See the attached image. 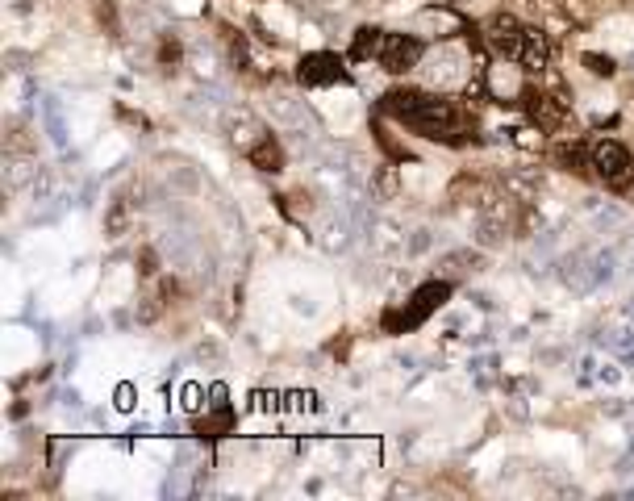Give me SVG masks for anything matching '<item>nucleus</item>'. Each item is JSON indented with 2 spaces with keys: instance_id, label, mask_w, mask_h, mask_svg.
I'll return each instance as SVG.
<instances>
[{
  "instance_id": "nucleus-14",
  "label": "nucleus",
  "mask_w": 634,
  "mask_h": 501,
  "mask_svg": "<svg viewBox=\"0 0 634 501\" xmlns=\"http://www.w3.org/2000/svg\"><path fill=\"white\" fill-rule=\"evenodd\" d=\"M555 164L568 167V172H584V167H592V151H584L581 142H563L555 151Z\"/></svg>"
},
{
  "instance_id": "nucleus-21",
  "label": "nucleus",
  "mask_w": 634,
  "mask_h": 501,
  "mask_svg": "<svg viewBox=\"0 0 634 501\" xmlns=\"http://www.w3.org/2000/svg\"><path fill=\"white\" fill-rule=\"evenodd\" d=\"M431 247V239H426V230H418V239H413V250H426Z\"/></svg>"
},
{
  "instance_id": "nucleus-10",
  "label": "nucleus",
  "mask_w": 634,
  "mask_h": 501,
  "mask_svg": "<svg viewBox=\"0 0 634 501\" xmlns=\"http://www.w3.org/2000/svg\"><path fill=\"white\" fill-rule=\"evenodd\" d=\"M526 109H530L538 130H555L559 121H563V100L543 97V92H526Z\"/></svg>"
},
{
  "instance_id": "nucleus-13",
  "label": "nucleus",
  "mask_w": 634,
  "mask_h": 501,
  "mask_svg": "<svg viewBox=\"0 0 634 501\" xmlns=\"http://www.w3.org/2000/svg\"><path fill=\"white\" fill-rule=\"evenodd\" d=\"M251 164L259 167V172H279V167H284V151H279L276 142L271 138H263V142H255V147H251Z\"/></svg>"
},
{
  "instance_id": "nucleus-3",
  "label": "nucleus",
  "mask_w": 634,
  "mask_h": 501,
  "mask_svg": "<svg viewBox=\"0 0 634 501\" xmlns=\"http://www.w3.org/2000/svg\"><path fill=\"white\" fill-rule=\"evenodd\" d=\"M592 172L601 175L610 188H626L634 180V155L626 151L622 142L601 138L597 147H592Z\"/></svg>"
},
{
  "instance_id": "nucleus-17",
  "label": "nucleus",
  "mask_w": 634,
  "mask_h": 501,
  "mask_svg": "<svg viewBox=\"0 0 634 501\" xmlns=\"http://www.w3.org/2000/svg\"><path fill=\"white\" fill-rule=\"evenodd\" d=\"M372 188H376L380 196H393L397 193V172H393V167H372Z\"/></svg>"
},
{
  "instance_id": "nucleus-20",
  "label": "nucleus",
  "mask_w": 634,
  "mask_h": 501,
  "mask_svg": "<svg viewBox=\"0 0 634 501\" xmlns=\"http://www.w3.org/2000/svg\"><path fill=\"white\" fill-rule=\"evenodd\" d=\"M517 142H522V147H535V130H517Z\"/></svg>"
},
{
  "instance_id": "nucleus-18",
  "label": "nucleus",
  "mask_w": 634,
  "mask_h": 501,
  "mask_svg": "<svg viewBox=\"0 0 634 501\" xmlns=\"http://www.w3.org/2000/svg\"><path fill=\"white\" fill-rule=\"evenodd\" d=\"M584 67H589L592 76H613V59H605V55H584Z\"/></svg>"
},
{
  "instance_id": "nucleus-7",
  "label": "nucleus",
  "mask_w": 634,
  "mask_h": 501,
  "mask_svg": "<svg viewBox=\"0 0 634 501\" xmlns=\"http://www.w3.org/2000/svg\"><path fill=\"white\" fill-rule=\"evenodd\" d=\"M271 118H276V126L292 130L301 142L317 130V126H313V113L305 109V100H292L289 92H276V97H271Z\"/></svg>"
},
{
  "instance_id": "nucleus-4",
  "label": "nucleus",
  "mask_w": 634,
  "mask_h": 501,
  "mask_svg": "<svg viewBox=\"0 0 634 501\" xmlns=\"http://www.w3.org/2000/svg\"><path fill=\"white\" fill-rule=\"evenodd\" d=\"M484 38H488V46H493L497 55L517 59V63H522V46H526V25L517 22V17H509V13H497L493 22L484 25Z\"/></svg>"
},
{
  "instance_id": "nucleus-9",
  "label": "nucleus",
  "mask_w": 634,
  "mask_h": 501,
  "mask_svg": "<svg viewBox=\"0 0 634 501\" xmlns=\"http://www.w3.org/2000/svg\"><path fill=\"white\" fill-rule=\"evenodd\" d=\"M597 280H601V272H597V255H589V250H581V255H572V260L563 263V284L576 288V293L592 288Z\"/></svg>"
},
{
  "instance_id": "nucleus-19",
  "label": "nucleus",
  "mask_w": 634,
  "mask_h": 501,
  "mask_svg": "<svg viewBox=\"0 0 634 501\" xmlns=\"http://www.w3.org/2000/svg\"><path fill=\"white\" fill-rule=\"evenodd\" d=\"M138 263H142V276H155V272H159V268H155V250H142Z\"/></svg>"
},
{
  "instance_id": "nucleus-5",
  "label": "nucleus",
  "mask_w": 634,
  "mask_h": 501,
  "mask_svg": "<svg viewBox=\"0 0 634 501\" xmlns=\"http://www.w3.org/2000/svg\"><path fill=\"white\" fill-rule=\"evenodd\" d=\"M222 130H226V138L234 142V147H242V151H251L255 142L268 138V134H263V121H259L247 105H230V109H222Z\"/></svg>"
},
{
  "instance_id": "nucleus-6",
  "label": "nucleus",
  "mask_w": 634,
  "mask_h": 501,
  "mask_svg": "<svg viewBox=\"0 0 634 501\" xmlns=\"http://www.w3.org/2000/svg\"><path fill=\"white\" fill-rule=\"evenodd\" d=\"M418 59H421L418 38H409V33H384V46H380V63H384V71H393V76L413 71Z\"/></svg>"
},
{
  "instance_id": "nucleus-2",
  "label": "nucleus",
  "mask_w": 634,
  "mask_h": 501,
  "mask_svg": "<svg viewBox=\"0 0 634 501\" xmlns=\"http://www.w3.org/2000/svg\"><path fill=\"white\" fill-rule=\"evenodd\" d=\"M447 293H451V280H431V284H421L418 293H413V301H409L401 314H388L384 317V326L388 330H413V326H421L426 317L434 314V309L447 301Z\"/></svg>"
},
{
  "instance_id": "nucleus-11",
  "label": "nucleus",
  "mask_w": 634,
  "mask_h": 501,
  "mask_svg": "<svg viewBox=\"0 0 634 501\" xmlns=\"http://www.w3.org/2000/svg\"><path fill=\"white\" fill-rule=\"evenodd\" d=\"M476 268H480V255H476V250H451V255H442L439 260L442 280H459V276L476 272Z\"/></svg>"
},
{
  "instance_id": "nucleus-15",
  "label": "nucleus",
  "mask_w": 634,
  "mask_h": 501,
  "mask_svg": "<svg viewBox=\"0 0 634 501\" xmlns=\"http://www.w3.org/2000/svg\"><path fill=\"white\" fill-rule=\"evenodd\" d=\"M380 46H384V33H380V30H372V25H364V30L355 33V46H351V59L380 55Z\"/></svg>"
},
{
  "instance_id": "nucleus-8",
  "label": "nucleus",
  "mask_w": 634,
  "mask_h": 501,
  "mask_svg": "<svg viewBox=\"0 0 634 501\" xmlns=\"http://www.w3.org/2000/svg\"><path fill=\"white\" fill-rule=\"evenodd\" d=\"M297 80L309 88L317 84H334V80H346V67L338 55H326V51H317V55H305L301 67H297Z\"/></svg>"
},
{
  "instance_id": "nucleus-12",
  "label": "nucleus",
  "mask_w": 634,
  "mask_h": 501,
  "mask_svg": "<svg viewBox=\"0 0 634 501\" xmlns=\"http://www.w3.org/2000/svg\"><path fill=\"white\" fill-rule=\"evenodd\" d=\"M547 38H543V30H526V46H522V67L526 71H543L547 67Z\"/></svg>"
},
{
  "instance_id": "nucleus-1",
  "label": "nucleus",
  "mask_w": 634,
  "mask_h": 501,
  "mask_svg": "<svg viewBox=\"0 0 634 501\" xmlns=\"http://www.w3.org/2000/svg\"><path fill=\"white\" fill-rule=\"evenodd\" d=\"M384 109L393 118H401L409 130H418L421 138H439V142H463L472 138V121L459 105L431 92H388Z\"/></svg>"
},
{
  "instance_id": "nucleus-16",
  "label": "nucleus",
  "mask_w": 634,
  "mask_h": 501,
  "mask_svg": "<svg viewBox=\"0 0 634 501\" xmlns=\"http://www.w3.org/2000/svg\"><path fill=\"white\" fill-rule=\"evenodd\" d=\"M129 226V201L121 196V201H113V209H109V218H105V230H109V239H118V234H126Z\"/></svg>"
}]
</instances>
